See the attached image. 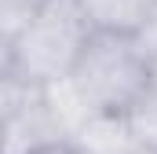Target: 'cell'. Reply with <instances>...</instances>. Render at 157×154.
<instances>
[{
	"label": "cell",
	"mask_w": 157,
	"mask_h": 154,
	"mask_svg": "<svg viewBox=\"0 0 157 154\" xmlns=\"http://www.w3.org/2000/svg\"><path fill=\"white\" fill-rule=\"evenodd\" d=\"M91 33L95 30L88 26L77 0H48L40 15L22 30V37L11 48H0V74H15L37 84L70 77Z\"/></svg>",
	"instance_id": "6da1fadb"
},
{
	"label": "cell",
	"mask_w": 157,
	"mask_h": 154,
	"mask_svg": "<svg viewBox=\"0 0 157 154\" xmlns=\"http://www.w3.org/2000/svg\"><path fill=\"white\" fill-rule=\"evenodd\" d=\"M73 81L95 110H132L150 92V66L132 37L91 33L73 66Z\"/></svg>",
	"instance_id": "7a4b0ae2"
},
{
	"label": "cell",
	"mask_w": 157,
	"mask_h": 154,
	"mask_svg": "<svg viewBox=\"0 0 157 154\" xmlns=\"http://www.w3.org/2000/svg\"><path fill=\"white\" fill-rule=\"evenodd\" d=\"M0 117H4V154H40L66 143L62 128L44 103V84L15 74H0Z\"/></svg>",
	"instance_id": "3957f363"
},
{
	"label": "cell",
	"mask_w": 157,
	"mask_h": 154,
	"mask_svg": "<svg viewBox=\"0 0 157 154\" xmlns=\"http://www.w3.org/2000/svg\"><path fill=\"white\" fill-rule=\"evenodd\" d=\"M77 154H139V140L132 132L128 110H99L84 121L77 136L70 140Z\"/></svg>",
	"instance_id": "277c9868"
},
{
	"label": "cell",
	"mask_w": 157,
	"mask_h": 154,
	"mask_svg": "<svg viewBox=\"0 0 157 154\" xmlns=\"http://www.w3.org/2000/svg\"><path fill=\"white\" fill-rule=\"evenodd\" d=\"M77 4L95 33L113 37H135L157 18L154 0H77Z\"/></svg>",
	"instance_id": "5b68a950"
},
{
	"label": "cell",
	"mask_w": 157,
	"mask_h": 154,
	"mask_svg": "<svg viewBox=\"0 0 157 154\" xmlns=\"http://www.w3.org/2000/svg\"><path fill=\"white\" fill-rule=\"evenodd\" d=\"M44 103H48L51 117H55V125L62 128L66 143L84 128V121L91 114H99V110L91 107V99L80 92V84L73 81V74L59 77V81H48V84H44Z\"/></svg>",
	"instance_id": "8992f818"
},
{
	"label": "cell",
	"mask_w": 157,
	"mask_h": 154,
	"mask_svg": "<svg viewBox=\"0 0 157 154\" xmlns=\"http://www.w3.org/2000/svg\"><path fill=\"white\" fill-rule=\"evenodd\" d=\"M48 0H0V48H11Z\"/></svg>",
	"instance_id": "52a82bcc"
},
{
	"label": "cell",
	"mask_w": 157,
	"mask_h": 154,
	"mask_svg": "<svg viewBox=\"0 0 157 154\" xmlns=\"http://www.w3.org/2000/svg\"><path fill=\"white\" fill-rule=\"evenodd\" d=\"M128 121H132V132H135L139 147L143 151H157V92L154 88L128 110Z\"/></svg>",
	"instance_id": "ba28073f"
},
{
	"label": "cell",
	"mask_w": 157,
	"mask_h": 154,
	"mask_svg": "<svg viewBox=\"0 0 157 154\" xmlns=\"http://www.w3.org/2000/svg\"><path fill=\"white\" fill-rule=\"evenodd\" d=\"M135 48L143 51V59H146V66H150V88L157 92V18L143 30V33H135Z\"/></svg>",
	"instance_id": "9c48e42d"
},
{
	"label": "cell",
	"mask_w": 157,
	"mask_h": 154,
	"mask_svg": "<svg viewBox=\"0 0 157 154\" xmlns=\"http://www.w3.org/2000/svg\"><path fill=\"white\" fill-rule=\"evenodd\" d=\"M40 154H77V151H73V143H55V147H48Z\"/></svg>",
	"instance_id": "30bf717a"
},
{
	"label": "cell",
	"mask_w": 157,
	"mask_h": 154,
	"mask_svg": "<svg viewBox=\"0 0 157 154\" xmlns=\"http://www.w3.org/2000/svg\"><path fill=\"white\" fill-rule=\"evenodd\" d=\"M139 154H157V151H139Z\"/></svg>",
	"instance_id": "8fae6325"
},
{
	"label": "cell",
	"mask_w": 157,
	"mask_h": 154,
	"mask_svg": "<svg viewBox=\"0 0 157 154\" xmlns=\"http://www.w3.org/2000/svg\"><path fill=\"white\" fill-rule=\"evenodd\" d=\"M154 4H157V0H154Z\"/></svg>",
	"instance_id": "7c38bea8"
}]
</instances>
